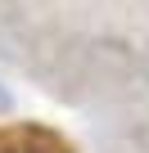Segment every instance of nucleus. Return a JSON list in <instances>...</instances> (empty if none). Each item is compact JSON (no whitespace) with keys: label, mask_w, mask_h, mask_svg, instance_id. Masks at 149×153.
Instances as JSON below:
<instances>
[{"label":"nucleus","mask_w":149,"mask_h":153,"mask_svg":"<svg viewBox=\"0 0 149 153\" xmlns=\"http://www.w3.org/2000/svg\"><path fill=\"white\" fill-rule=\"evenodd\" d=\"M9 108H14V99H9V90H5V86H0V113H9Z\"/></svg>","instance_id":"nucleus-1"}]
</instances>
